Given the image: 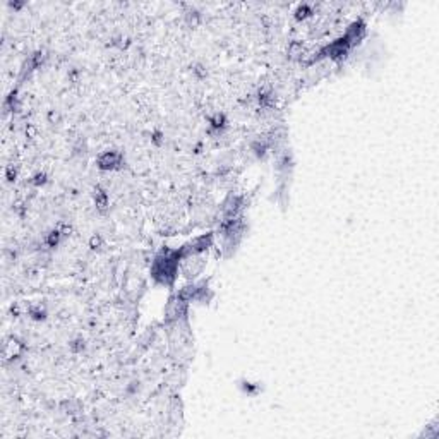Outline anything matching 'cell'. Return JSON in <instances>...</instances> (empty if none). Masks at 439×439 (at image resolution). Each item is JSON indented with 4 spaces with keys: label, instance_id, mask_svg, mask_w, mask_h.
Segmentation results:
<instances>
[{
    "label": "cell",
    "instance_id": "cell-1",
    "mask_svg": "<svg viewBox=\"0 0 439 439\" xmlns=\"http://www.w3.org/2000/svg\"><path fill=\"white\" fill-rule=\"evenodd\" d=\"M98 163H100V167H102V168L110 170V168H115L118 163H120V154L115 153V151H109V153H105L103 156H100Z\"/></svg>",
    "mask_w": 439,
    "mask_h": 439
}]
</instances>
